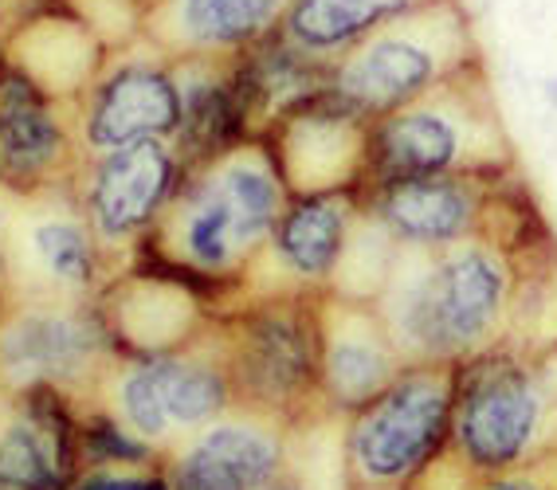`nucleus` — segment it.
Listing matches in <instances>:
<instances>
[{"instance_id": "f257e3e1", "label": "nucleus", "mask_w": 557, "mask_h": 490, "mask_svg": "<svg viewBox=\"0 0 557 490\" xmlns=\"http://www.w3.org/2000/svg\"><path fill=\"white\" fill-rule=\"evenodd\" d=\"M522 255L495 236L400 248L377 311L405 365H468L507 341Z\"/></svg>"}, {"instance_id": "f03ea898", "label": "nucleus", "mask_w": 557, "mask_h": 490, "mask_svg": "<svg viewBox=\"0 0 557 490\" xmlns=\"http://www.w3.org/2000/svg\"><path fill=\"white\" fill-rule=\"evenodd\" d=\"M287 201L290 189L271 146L244 138L232 150L189 165L177 197L138 251L193 290H244Z\"/></svg>"}, {"instance_id": "7ed1b4c3", "label": "nucleus", "mask_w": 557, "mask_h": 490, "mask_svg": "<svg viewBox=\"0 0 557 490\" xmlns=\"http://www.w3.org/2000/svg\"><path fill=\"white\" fill-rule=\"evenodd\" d=\"M510 165L515 153L483 67L444 83L412 106L369 122L366 185L420 177H507Z\"/></svg>"}, {"instance_id": "20e7f679", "label": "nucleus", "mask_w": 557, "mask_h": 490, "mask_svg": "<svg viewBox=\"0 0 557 490\" xmlns=\"http://www.w3.org/2000/svg\"><path fill=\"white\" fill-rule=\"evenodd\" d=\"M475 67H483V55L468 9L459 0H432L330 63L322 95L369 126Z\"/></svg>"}, {"instance_id": "39448f33", "label": "nucleus", "mask_w": 557, "mask_h": 490, "mask_svg": "<svg viewBox=\"0 0 557 490\" xmlns=\"http://www.w3.org/2000/svg\"><path fill=\"white\" fill-rule=\"evenodd\" d=\"M448 451L475 479L557 451V350L530 357L498 345L456 365Z\"/></svg>"}, {"instance_id": "423d86ee", "label": "nucleus", "mask_w": 557, "mask_h": 490, "mask_svg": "<svg viewBox=\"0 0 557 490\" xmlns=\"http://www.w3.org/2000/svg\"><path fill=\"white\" fill-rule=\"evenodd\" d=\"M236 409L299 424L319 409V294H259L216 318Z\"/></svg>"}, {"instance_id": "0eeeda50", "label": "nucleus", "mask_w": 557, "mask_h": 490, "mask_svg": "<svg viewBox=\"0 0 557 490\" xmlns=\"http://www.w3.org/2000/svg\"><path fill=\"white\" fill-rule=\"evenodd\" d=\"M456 365H405L381 397L342 420L349 490H412L451 448Z\"/></svg>"}, {"instance_id": "6e6552de", "label": "nucleus", "mask_w": 557, "mask_h": 490, "mask_svg": "<svg viewBox=\"0 0 557 490\" xmlns=\"http://www.w3.org/2000/svg\"><path fill=\"white\" fill-rule=\"evenodd\" d=\"M99 404L141 443L170 460L200 428L236 409L216 330L173 353L119 357L99 389Z\"/></svg>"}, {"instance_id": "1a4fd4ad", "label": "nucleus", "mask_w": 557, "mask_h": 490, "mask_svg": "<svg viewBox=\"0 0 557 490\" xmlns=\"http://www.w3.org/2000/svg\"><path fill=\"white\" fill-rule=\"evenodd\" d=\"M122 353L107 334L99 302L28 299L0 318V385L16 397L60 392L71 401L99 397Z\"/></svg>"}, {"instance_id": "9d476101", "label": "nucleus", "mask_w": 557, "mask_h": 490, "mask_svg": "<svg viewBox=\"0 0 557 490\" xmlns=\"http://www.w3.org/2000/svg\"><path fill=\"white\" fill-rule=\"evenodd\" d=\"M79 153L122 150L129 141L165 138L181 134V75L177 60L161 55L153 43L126 40L107 51L102 67L87 83L79 99L71 102Z\"/></svg>"}, {"instance_id": "9b49d317", "label": "nucleus", "mask_w": 557, "mask_h": 490, "mask_svg": "<svg viewBox=\"0 0 557 490\" xmlns=\"http://www.w3.org/2000/svg\"><path fill=\"white\" fill-rule=\"evenodd\" d=\"M189 161L181 158L177 141L150 138L83 158L71 189L99 243L114 260L119 251H138L146 243L161 212L177 197Z\"/></svg>"}, {"instance_id": "f8f14e48", "label": "nucleus", "mask_w": 557, "mask_h": 490, "mask_svg": "<svg viewBox=\"0 0 557 490\" xmlns=\"http://www.w3.org/2000/svg\"><path fill=\"white\" fill-rule=\"evenodd\" d=\"M507 177H420L366 185L358 192L361 209L381 221V228L400 248H448L471 236H495ZM510 243V240H507Z\"/></svg>"}, {"instance_id": "ddd939ff", "label": "nucleus", "mask_w": 557, "mask_h": 490, "mask_svg": "<svg viewBox=\"0 0 557 490\" xmlns=\"http://www.w3.org/2000/svg\"><path fill=\"white\" fill-rule=\"evenodd\" d=\"M405 373L377 302L319 294V409L354 416Z\"/></svg>"}, {"instance_id": "4468645a", "label": "nucleus", "mask_w": 557, "mask_h": 490, "mask_svg": "<svg viewBox=\"0 0 557 490\" xmlns=\"http://www.w3.org/2000/svg\"><path fill=\"white\" fill-rule=\"evenodd\" d=\"M71 102L55 99L28 71L0 60V180L21 192L60 189L79 169Z\"/></svg>"}, {"instance_id": "2eb2a0df", "label": "nucleus", "mask_w": 557, "mask_h": 490, "mask_svg": "<svg viewBox=\"0 0 557 490\" xmlns=\"http://www.w3.org/2000/svg\"><path fill=\"white\" fill-rule=\"evenodd\" d=\"M361 212L358 192H314V197H290L268 248L251 263V287L263 275H275L259 294H326L338 263L346 255L349 231ZM248 294V299H259Z\"/></svg>"}, {"instance_id": "dca6fc26", "label": "nucleus", "mask_w": 557, "mask_h": 490, "mask_svg": "<svg viewBox=\"0 0 557 490\" xmlns=\"http://www.w3.org/2000/svg\"><path fill=\"white\" fill-rule=\"evenodd\" d=\"M32 204L21 224V263L28 275V299L48 302H99L107 282L114 279L107 271L110 251L99 243L95 228L83 216L75 189L67 201H55L60 189L28 192Z\"/></svg>"}, {"instance_id": "f3484780", "label": "nucleus", "mask_w": 557, "mask_h": 490, "mask_svg": "<svg viewBox=\"0 0 557 490\" xmlns=\"http://www.w3.org/2000/svg\"><path fill=\"white\" fill-rule=\"evenodd\" d=\"M295 0H138V40L170 60L232 63L271 40Z\"/></svg>"}, {"instance_id": "a211bd4d", "label": "nucleus", "mask_w": 557, "mask_h": 490, "mask_svg": "<svg viewBox=\"0 0 557 490\" xmlns=\"http://www.w3.org/2000/svg\"><path fill=\"white\" fill-rule=\"evenodd\" d=\"M263 141L278 161L290 197L361 192L369 165V126L322 95L302 111L278 118Z\"/></svg>"}, {"instance_id": "6ab92c4d", "label": "nucleus", "mask_w": 557, "mask_h": 490, "mask_svg": "<svg viewBox=\"0 0 557 490\" xmlns=\"http://www.w3.org/2000/svg\"><path fill=\"white\" fill-rule=\"evenodd\" d=\"M99 314L122 357L185 350L209 330L200 290L158 267L129 271V275L119 271L99 294Z\"/></svg>"}, {"instance_id": "aec40b11", "label": "nucleus", "mask_w": 557, "mask_h": 490, "mask_svg": "<svg viewBox=\"0 0 557 490\" xmlns=\"http://www.w3.org/2000/svg\"><path fill=\"white\" fill-rule=\"evenodd\" d=\"M83 470L79 412L60 392H24L0 424V490H67Z\"/></svg>"}, {"instance_id": "412c9836", "label": "nucleus", "mask_w": 557, "mask_h": 490, "mask_svg": "<svg viewBox=\"0 0 557 490\" xmlns=\"http://www.w3.org/2000/svg\"><path fill=\"white\" fill-rule=\"evenodd\" d=\"M181 75V134L177 150L189 165L232 150L236 141L256 138L248 111L239 99L232 63L216 60H177Z\"/></svg>"}, {"instance_id": "4be33fe9", "label": "nucleus", "mask_w": 557, "mask_h": 490, "mask_svg": "<svg viewBox=\"0 0 557 490\" xmlns=\"http://www.w3.org/2000/svg\"><path fill=\"white\" fill-rule=\"evenodd\" d=\"M21 40L24 48H9L4 55L63 102L79 99L107 60L95 24H87L83 16H67V12H44V16L24 21Z\"/></svg>"}, {"instance_id": "5701e85b", "label": "nucleus", "mask_w": 557, "mask_h": 490, "mask_svg": "<svg viewBox=\"0 0 557 490\" xmlns=\"http://www.w3.org/2000/svg\"><path fill=\"white\" fill-rule=\"evenodd\" d=\"M432 0H295L278 36L310 55L314 63L342 60L349 48H358L373 32L405 21Z\"/></svg>"}, {"instance_id": "b1692460", "label": "nucleus", "mask_w": 557, "mask_h": 490, "mask_svg": "<svg viewBox=\"0 0 557 490\" xmlns=\"http://www.w3.org/2000/svg\"><path fill=\"white\" fill-rule=\"evenodd\" d=\"M67 490H170L165 463L153 467H83Z\"/></svg>"}, {"instance_id": "393cba45", "label": "nucleus", "mask_w": 557, "mask_h": 490, "mask_svg": "<svg viewBox=\"0 0 557 490\" xmlns=\"http://www.w3.org/2000/svg\"><path fill=\"white\" fill-rule=\"evenodd\" d=\"M468 490H557V451L537 455L530 463H518L510 470L479 475V479H471Z\"/></svg>"}, {"instance_id": "a878e982", "label": "nucleus", "mask_w": 557, "mask_h": 490, "mask_svg": "<svg viewBox=\"0 0 557 490\" xmlns=\"http://www.w3.org/2000/svg\"><path fill=\"white\" fill-rule=\"evenodd\" d=\"M263 490H302V487L295 479H290V475H283V479H275L271 487H263Z\"/></svg>"}, {"instance_id": "bb28decb", "label": "nucleus", "mask_w": 557, "mask_h": 490, "mask_svg": "<svg viewBox=\"0 0 557 490\" xmlns=\"http://www.w3.org/2000/svg\"><path fill=\"white\" fill-rule=\"evenodd\" d=\"M546 99H549V102H554V106H557V75H554V79L546 83Z\"/></svg>"}, {"instance_id": "cd10ccee", "label": "nucleus", "mask_w": 557, "mask_h": 490, "mask_svg": "<svg viewBox=\"0 0 557 490\" xmlns=\"http://www.w3.org/2000/svg\"><path fill=\"white\" fill-rule=\"evenodd\" d=\"M0 12H4V0H0Z\"/></svg>"}]
</instances>
